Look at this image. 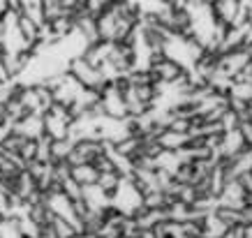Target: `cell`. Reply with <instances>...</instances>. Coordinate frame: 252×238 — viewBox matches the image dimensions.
<instances>
[{"label":"cell","instance_id":"1","mask_svg":"<svg viewBox=\"0 0 252 238\" xmlns=\"http://www.w3.org/2000/svg\"><path fill=\"white\" fill-rule=\"evenodd\" d=\"M97 171L93 169L91 164H79V167H72L69 171V178L74 180L81 187H91V185H97Z\"/></svg>","mask_w":252,"mask_h":238}]
</instances>
